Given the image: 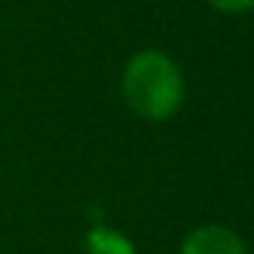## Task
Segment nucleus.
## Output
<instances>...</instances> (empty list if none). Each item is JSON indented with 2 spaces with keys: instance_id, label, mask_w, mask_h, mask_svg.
Wrapping results in <instances>:
<instances>
[{
  "instance_id": "nucleus-1",
  "label": "nucleus",
  "mask_w": 254,
  "mask_h": 254,
  "mask_svg": "<svg viewBox=\"0 0 254 254\" xmlns=\"http://www.w3.org/2000/svg\"><path fill=\"white\" fill-rule=\"evenodd\" d=\"M121 96L137 118L148 123H164L181 112L186 101V79L172 55L156 47H145L123 63Z\"/></svg>"
},
{
  "instance_id": "nucleus-2",
  "label": "nucleus",
  "mask_w": 254,
  "mask_h": 254,
  "mask_svg": "<svg viewBox=\"0 0 254 254\" xmlns=\"http://www.w3.org/2000/svg\"><path fill=\"white\" fill-rule=\"evenodd\" d=\"M178 254H249V246L224 224H199L183 235Z\"/></svg>"
},
{
  "instance_id": "nucleus-3",
  "label": "nucleus",
  "mask_w": 254,
  "mask_h": 254,
  "mask_svg": "<svg viewBox=\"0 0 254 254\" xmlns=\"http://www.w3.org/2000/svg\"><path fill=\"white\" fill-rule=\"evenodd\" d=\"M85 254H137L134 241L110 224H93L85 232Z\"/></svg>"
},
{
  "instance_id": "nucleus-4",
  "label": "nucleus",
  "mask_w": 254,
  "mask_h": 254,
  "mask_svg": "<svg viewBox=\"0 0 254 254\" xmlns=\"http://www.w3.org/2000/svg\"><path fill=\"white\" fill-rule=\"evenodd\" d=\"M208 6L221 14H246L254 8V0H208Z\"/></svg>"
}]
</instances>
